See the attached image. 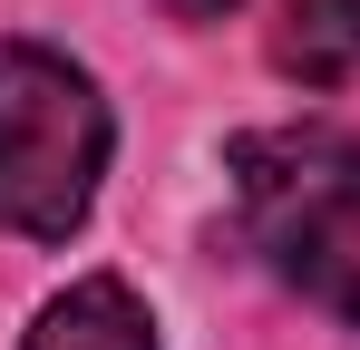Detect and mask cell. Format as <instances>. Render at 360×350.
I'll use <instances>...</instances> for the list:
<instances>
[{
    "mask_svg": "<svg viewBox=\"0 0 360 350\" xmlns=\"http://www.w3.org/2000/svg\"><path fill=\"white\" fill-rule=\"evenodd\" d=\"M234 205L243 243L311 311L360 321V136H331V127L234 136Z\"/></svg>",
    "mask_w": 360,
    "mask_h": 350,
    "instance_id": "cell-1",
    "label": "cell"
},
{
    "mask_svg": "<svg viewBox=\"0 0 360 350\" xmlns=\"http://www.w3.org/2000/svg\"><path fill=\"white\" fill-rule=\"evenodd\" d=\"M108 175V108L59 49L0 39V233L59 243Z\"/></svg>",
    "mask_w": 360,
    "mask_h": 350,
    "instance_id": "cell-2",
    "label": "cell"
},
{
    "mask_svg": "<svg viewBox=\"0 0 360 350\" xmlns=\"http://www.w3.org/2000/svg\"><path fill=\"white\" fill-rule=\"evenodd\" d=\"M273 68L302 88H351L360 78V0H292L273 30Z\"/></svg>",
    "mask_w": 360,
    "mask_h": 350,
    "instance_id": "cell-3",
    "label": "cell"
},
{
    "mask_svg": "<svg viewBox=\"0 0 360 350\" xmlns=\"http://www.w3.org/2000/svg\"><path fill=\"white\" fill-rule=\"evenodd\" d=\"M30 350H156V341H146V311H136V292L98 273V283L59 292V302L39 311Z\"/></svg>",
    "mask_w": 360,
    "mask_h": 350,
    "instance_id": "cell-4",
    "label": "cell"
},
{
    "mask_svg": "<svg viewBox=\"0 0 360 350\" xmlns=\"http://www.w3.org/2000/svg\"><path fill=\"white\" fill-rule=\"evenodd\" d=\"M166 10H176V20H224L234 0H166Z\"/></svg>",
    "mask_w": 360,
    "mask_h": 350,
    "instance_id": "cell-5",
    "label": "cell"
}]
</instances>
